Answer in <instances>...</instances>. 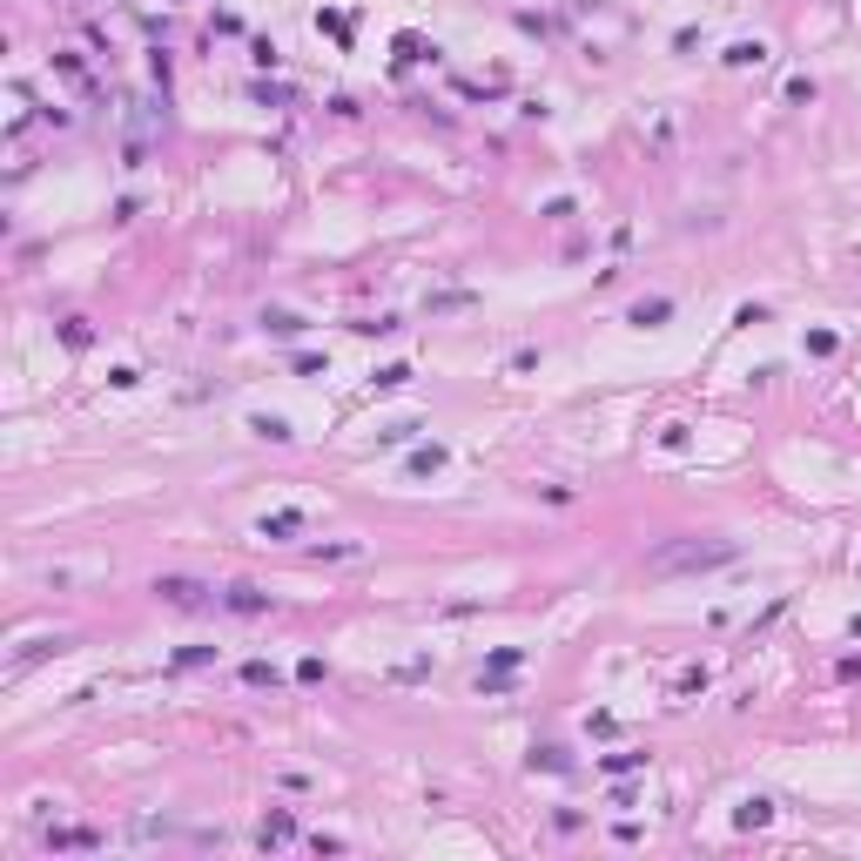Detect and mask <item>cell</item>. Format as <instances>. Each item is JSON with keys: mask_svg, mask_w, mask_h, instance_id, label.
<instances>
[{"mask_svg": "<svg viewBox=\"0 0 861 861\" xmlns=\"http://www.w3.org/2000/svg\"><path fill=\"white\" fill-rule=\"evenodd\" d=\"M727 559H733V545H667L646 566L653 572H700V566H727Z\"/></svg>", "mask_w": 861, "mask_h": 861, "instance_id": "obj_1", "label": "cell"}, {"mask_svg": "<svg viewBox=\"0 0 861 861\" xmlns=\"http://www.w3.org/2000/svg\"><path fill=\"white\" fill-rule=\"evenodd\" d=\"M209 585H195V579H155V599H169V606H203Z\"/></svg>", "mask_w": 861, "mask_h": 861, "instance_id": "obj_2", "label": "cell"}, {"mask_svg": "<svg viewBox=\"0 0 861 861\" xmlns=\"http://www.w3.org/2000/svg\"><path fill=\"white\" fill-rule=\"evenodd\" d=\"M222 606H229V613H263L269 599L256 593V585H229V593H222Z\"/></svg>", "mask_w": 861, "mask_h": 861, "instance_id": "obj_3", "label": "cell"}]
</instances>
